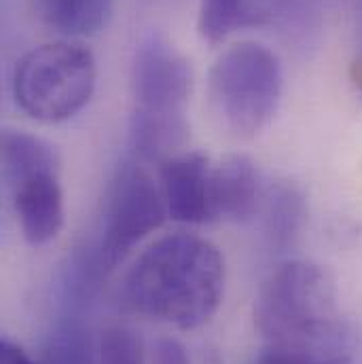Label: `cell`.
Wrapping results in <instances>:
<instances>
[{
    "mask_svg": "<svg viewBox=\"0 0 362 364\" xmlns=\"http://www.w3.org/2000/svg\"><path fill=\"white\" fill-rule=\"evenodd\" d=\"M188 138L186 112L166 114L132 108L127 127L129 157L142 164L161 166L184 149Z\"/></svg>",
    "mask_w": 362,
    "mask_h": 364,
    "instance_id": "10",
    "label": "cell"
},
{
    "mask_svg": "<svg viewBox=\"0 0 362 364\" xmlns=\"http://www.w3.org/2000/svg\"><path fill=\"white\" fill-rule=\"evenodd\" d=\"M225 282L220 248L197 233L179 231L138 255L121 282V301L138 316L193 331L218 311Z\"/></svg>",
    "mask_w": 362,
    "mask_h": 364,
    "instance_id": "1",
    "label": "cell"
},
{
    "mask_svg": "<svg viewBox=\"0 0 362 364\" xmlns=\"http://www.w3.org/2000/svg\"><path fill=\"white\" fill-rule=\"evenodd\" d=\"M100 364H147L142 339L123 326L108 328L100 339Z\"/></svg>",
    "mask_w": 362,
    "mask_h": 364,
    "instance_id": "16",
    "label": "cell"
},
{
    "mask_svg": "<svg viewBox=\"0 0 362 364\" xmlns=\"http://www.w3.org/2000/svg\"><path fill=\"white\" fill-rule=\"evenodd\" d=\"M284 91L280 58L267 45L238 43L223 51L208 75V100L220 125L240 138L261 134L273 121Z\"/></svg>",
    "mask_w": 362,
    "mask_h": 364,
    "instance_id": "3",
    "label": "cell"
},
{
    "mask_svg": "<svg viewBox=\"0 0 362 364\" xmlns=\"http://www.w3.org/2000/svg\"><path fill=\"white\" fill-rule=\"evenodd\" d=\"M212 170L208 155L181 151L159 166L168 218L181 225H208L216 220L212 201Z\"/></svg>",
    "mask_w": 362,
    "mask_h": 364,
    "instance_id": "7",
    "label": "cell"
},
{
    "mask_svg": "<svg viewBox=\"0 0 362 364\" xmlns=\"http://www.w3.org/2000/svg\"><path fill=\"white\" fill-rule=\"evenodd\" d=\"M166 218L168 208L161 184L147 164L132 157L119 164L106 186L100 237L93 246L102 269L117 267Z\"/></svg>",
    "mask_w": 362,
    "mask_h": 364,
    "instance_id": "5",
    "label": "cell"
},
{
    "mask_svg": "<svg viewBox=\"0 0 362 364\" xmlns=\"http://www.w3.org/2000/svg\"><path fill=\"white\" fill-rule=\"evenodd\" d=\"M252 364H354V346L346 348H294L267 346Z\"/></svg>",
    "mask_w": 362,
    "mask_h": 364,
    "instance_id": "15",
    "label": "cell"
},
{
    "mask_svg": "<svg viewBox=\"0 0 362 364\" xmlns=\"http://www.w3.org/2000/svg\"><path fill=\"white\" fill-rule=\"evenodd\" d=\"M36 17L68 38L97 34L110 19L115 0H32Z\"/></svg>",
    "mask_w": 362,
    "mask_h": 364,
    "instance_id": "13",
    "label": "cell"
},
{
    "mask_svg": "<svg viewBox=\"0 0 362 364\" xmlns=\"http://www.w3.org/2000/svg\"><path fill=\"white\" fill-rule=\"evenodd\" d=\"M0 149L2 176L9 188L38 174H60V155L55 146L34 134L4 129Z\"/></svg>",
    "mask_w": 362,
    "mask_h": 364,
    "instance_id": "12",
    "label": "cell"
},
{
    "mask_svg": "<svg viewBox=\"0 0 362 364\" xmlns=\"http://www.w3.org/2000/svg\"><path fill=\"white\" fill-rule=\"evenodd\" d=\"M312 0H263L267 19H273V15H290V13H305L309 11Z\"/></svg>",
    "mask_w": 362,
    "mask_h": 364,
    "instance_id": "19",
    "label": "cell"
},
{
    "mask_svg": "<svg viewBox=\"0 0 362 364\" xmlns=\"http://www.w3.org/2000/svg\"><path fill=\"white\" fill-rule=\"evenodd\" d=\"M259 166L248 155H229L212 170V201L216 220H250L259 214L265 195Z\"/></svg>",
    "mask_w": 362,
    "mask_h": 364,
    "instance_id": "9",
    "label": "cell"
},
{
    "mask_svg": "<svg viewBox=\"0 0 362 364\" xmlns=\"http://www.w3.org/2000/svg\"><path fill=\"white\" fill-rule=\"evenodd\" d=\"M19 229L28 244H51L64 227V191L60 174H38L9 188Z\"/></svg>",
    "mask_w": 362,
    "mask_h": 364,
    "instance_id": "8",
    "label": "cell"
},
{
    "mask_svg": "<svg viewBox=\"0 0 362 364\" xmlns=\"http://www.w3.org/2000/svg\"><path fill=\"white\" fill-rule=\"evenodd\" d=\"M265 21L263 0H199L197 30L208 45H220L233 32Z\"/></svg>",
    "mask_w": 362,
    "mask_h": 364,
    "instance_id": "14",
    "label": "cell"
},
{
    "mask_svg": "<svg viewBox=\"0 0 362 364\" xmlns=\"http://www.w3.org/2000/svg\"><path fill=\"white\" fill-rule=\"evenodd\" d=\"M255 326L267 346H354L339 316L333 275L303 259L282 263L263 282L255 301Z\"/></svg>",
    "mask_w": 362,
    "mask_h": 364,
    "instance_id": "2",
    "label": "cell"
},
{
    "mask_svg": "<svg viewBox=\"0 0 362 364\" xmlns=\"http://www.w3.org/2000/svg\"><path fill=\"white\" fill-rule=\"evenodd\" d=\"M151 364H191V358L179 339L161 337L153 343Z\"/></svg>",
    "mask_w": 362,
    "mask_h": 364,
    "instance_id": "17",
    "label": "cell"
},
{
    "mask_svg": "<svg viewBox=\"0 0 362 364\" xmlns=\"http://www.w3.org/2000/svg\"><path fill=\"white\" fill-rule=\"evenodd\" d=\"M309 205L301 184L292 181H275L265 186L261 201L263 235L275 250H288L299 240L307 223Z\"/></svg>",
    "mask_w": 362,
    "mask_h": 364,
    "instance_id": "11",
    "label": "cell"
},
{
    "mask_svg": "<svg viewBox=\"0 0 362 364\" xmlns=\"http://www.w3.org/2000/svg\"><path fill=\"white\" fill-rule=\"evenodd\" d=\"M95 58L87 47L58 41L28 51L15 66L11 91L30 119L58 125L75 119L95 91Z\"/></svg>",
    "mask_w": 362,
    "mask_h": 364,
    "instance_id": "4",
    "label": "cell"
},
{
    "mask_svg": "<svg viewBox=\"0 0 362 364\" xmlns=\"http://www.w3.org/2000/svg\"><path fill=\"white\" fill-rule=\"evenodd\" d=\"M191 87L188 60L161 32H147L136 45L132 62L134 108L166 114L186 112Z\"/></svg>",
    "mask_w": 362,
    "mask_h": 364,
    "instance_id": "6",
    "label": "cell"
},
{
    "mask_svg": "<svg viewBox=\"0 0 362 364\" xmlns=\"http://www.w3.org/2000/svg\"><path fill=\"white\" fill-rule=\"evenodd\" d=\"M0 364H36L17 343L2 339L0 341Z\"/></svg>",
    "mask_w": 362,
    "mask_h": 364,
    "instance_id": "20",
    "label": "cell"
},
{
    "mask_svg": "<svg viewBox=\"0 0 362 364\" xmlns=\"http://www.w3.org/2000/svg\"><path fill=\"white\" fill-rule=\"evenodd\" d=\"M358 41H356V47H354V55H352V62H350V85L354 93L362 100V0L361 9H358Z\"/></svg>",
    "mask_w": 362,
    "mask_h": 364,
    "instance_id": "18",
    "label": "cell"
}]
</instances>
